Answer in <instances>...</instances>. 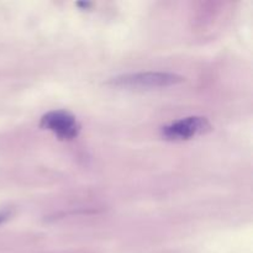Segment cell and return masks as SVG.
<instances>
[{"mask_svg":"<svg viewBox=\"0 0 253 253\" xmlns=\"http://www.w3.org/2000/svg\"><path fill=\"white\" fill-rule=\"evenodd\" d=\"M5 219H6V215H0V224H1Z\"/></svg>","mask_w":253,"mask_h":253,"instance_id":"obj_4","label":"cell"},{"mask_svg":"<svg viewBox=\"0 0 253 253\" xmlns=\"http://www.w3.org/2000/svg\"><path fill=\"white\" fill-rule=\"evenodd\" d=\"M211 130L209 120L203 116H188L174 121L162 128V135L166 140L184 141L197 136L204 135Z\"/></svg>","mask_w":253,"mask_h":253,"instance_id":"obj_2","label":"cell"},{"mask_svg":"<svg viewBox=\"0 0 253 253\" xmlns=\"http://www.w3.org/2000/svg\"><path fill=\"white\" fill-rule=\"evenodd\" d=\"M40 126L51 131L61 140H73L81 132V124L76 116L66 110H52L44 114Z\"/></svg>","mask_w":253,"mask_h":253,"instance_id":"obj_3","label":"cell"},{"mask_svg":"<svg viewBox=\"0 0 253 253\" xmlns=\"http://www.w3.org/2000/svg\"><path fill=\"white\" fill-rule=\"evenodd\" d=\"M184 82V78L179 74L168 73V72H138V73L123 74L113 78L110 83L119 88L137 89V90H148V89L168 88L177 85Z\"/></svg>","mask_w":253,"mask_h":253,"instance_id":"obj_1","label":"cell"}]
</instances>
